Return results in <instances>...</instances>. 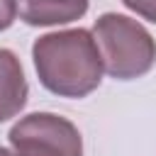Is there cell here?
Returning a JSON list of instances; mask_svg holds the SVG:
<instances>
[{
  "mask_svg": "<svg viewBox=\"0 0 156 156\" xmlns=\"http://www.w3.org/2000/svg\"><path fill=\"white\" fill-rule=\"evenodd\" d=\"M0 156H17V154L10 151V149H5V146H0Z\"/></svg>",
  "mask_w": 156,
  "mask_h": 156,
  "instance_id": "ba28073f",
  "label": "cell"
},
{
  "mask_svg": "<svg viewBox=\"0 0 156 156\" xmlns=\"http://www.w3.org/2000/svg\"><path fill=\"white\" fill-rule=\"evenodd\" d=\"M17 12L32 27L68 24L88 12V0H17Z\"/></svg>",
  "mask_w": 156,
  "mask_h": 156,
  "instance_id": "277c9868",
  "label": "cell"
},
{
  "mask_svg": "<svg viewBox=\"0 0 156 156\" xmlns=\"http://www.w3.org/2000/svg\"><path fill=\"white\" fill-rule=\"evenodd\" d=\"M90 34L98 44L102 71L117 80L139 78L156 63V39L127 15H100Z\"/></svg>",
  "mask_w": 156,
  "mask_h": 156,
  "instance_id": "7a4b0ae2",
  "label": "cell"
},
{
  "mask_svg": "<svg viewBox=\"0 0 156 156\" xmlns=\"http://www.w3.org/2000/svg\"><path fill=\"white\" fill-rule=\"evenodd\" d=\"M17 17V0H0V32H5Z\"/></svg>",
  "mask_w": 156,
  "mask_h": 156,
  "instance_id": "52a82bcc",
  "label": "cell"
},
{
  "mask_svg": "<svg viewBox=\"0 0 156 156\" xmlns=\"http://www.w3.org/2000/svg\"><path fill=\"white\" fill-rule=\"evenodd\" d=\"M17 156H83L78 127L54 112H32L10 129Z\"/></svg>",
  "mask_w": 156,
  "mask_h": 156,
  "instance_id": "3957f363",
  "label": "cell"
},
{
  "mask_svg": "<svg viewBox=\"0 0 156 156\" xmlns=\"http://www.w3.org/2000/svg\"><path fill=\"white\" fill-rule=\"evenodd\" d=\"M27 78L20 58L10 49H0V122L12 119L27 105Z\"/></svg>",
  "mask_w": 156,
  "mask_h": 156,
  "instance_id": "5b68a950",
  "label": "cell"
},
{
  "mask_svg": "<svg viewBox=\"0 0 156 156\" xmlns=\"http://www.w3.org/2000/svg\"><path fill=\"white\" fill-rule=\"evenodd\" d=\"M39 83L61 98H85L102 80V58L88 29L44 34L32 46Z\"/></svg>",
  "mask_w": 156,
  "mask_h": 156,
  "instance_id": "6da1fadb",
  "label": "cell"
},
{
  "mask_svg": "<svg viewBox=\"0 0 156 156\" xmlns=\"http://www.w3.org/2000/svg\"><path fill=\"white\" fill-rule=\"evenodd\" d=\"M132 12H136L139 17L149 20L156 24V0H122Z\"/></svg>",
  "mask_w": 156,
  "mask_h": 156,
  "instance_id": "8992f818",
  "label": "cell"
}]
</instances>
